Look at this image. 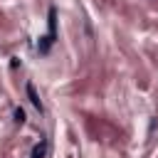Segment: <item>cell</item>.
Instances as JSON below:
<instances>
[{
    "label": "cell",
    "mask_w": 158,
    "mask_h": 158,
    "mask_svg": "<svg viewBox=\"0 0 158 158\" xmlns=\"http://www.w3.org/2000/svg\"><path fill=\"white\" fill-rule=\"evenodd\" d=\"M42 42H40V52L42 54H47L49 52V47L54 44V40H57V10L54 7H49V17H47V35L44 37H40Z\"/></svg>",
    "instance_id": "6da1fadb"
},
{
    "label": "cell",
    "mask_w": 158,
    "mask_h": 158,
    "mask_svg": "<svg viewBox=\"0 0 158 158\" xmlns=\"http://www.w3.org/2000/svg\"><path fill=\"white\" fill-rule=\"evenodd\" d=\"M25 89H27L30 104H32V106H35L37 111H44V106H42V101H40V96H37V91H35V84H32V81H27V86H25Z\"/></svg>",
    "instance_id": "7a4b0ae2"
},
{
    "label": "cell",
    "mask_w": 158,
    "mask_h": 158,
    "mask_svg": "<svg viewBox=\"0 0 158 158\" xmlns=\"http://www.w3.org/2000/svg\"><path fill=\"white\" fill-rule=\"evenodd\" d=\"M47 146H49V143H47V138H40V141L35 143V148H32V156H30V158H44V156H47Z\"/></svg>",
    "instance_id": "3957f363"
},
{
    "label": "cell",
    "mask_w": 158,
    "mask_h": 158,
    "mask_svg": "<svg viewBox=\"0 0 158 158\" xmlns=\"http://www.w3.org/2000/svg\"><path fill=\"white\" fill-rule=\"evenodd\" d=\"M15 121H17V123H25V111H22L20 106L15 109Z\"/></svg>",
    "instance_id": "277c9868"
}]
</instances>
